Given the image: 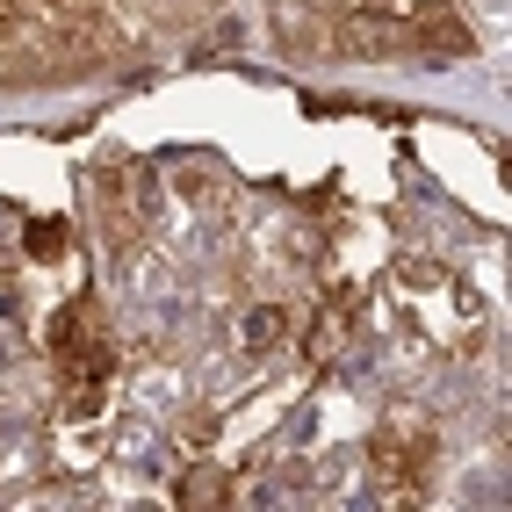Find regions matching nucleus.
<instances>
[{
    "mask_svg": "<svg viewBox=\"0 0 512 512\" xmlns=\"http://www.w3.org/2000/svg\"><path fill=\"white\" fill-rule=\"evenodd\" d=\"M195 8L202 0H0V87L101 73Z\"/></svg>",
    "mask_w": 512,
    "mask_h": 512,
    "instance_id": "f257e3e1",
    "label": "nucleus"
}]
</instances>
